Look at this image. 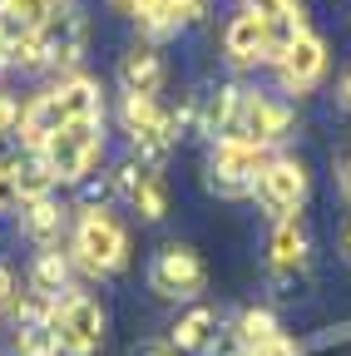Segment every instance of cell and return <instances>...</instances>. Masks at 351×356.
<instances>
[{"label":"cell","instance_id":"31","mask_svg":"<svg viewBox=\"0 0 351 356\" xmlns=\"http://www.w3.org/2000/svg\"><path fill=\"white\" fill-rule=\"evenodd\" d=\"M341 257L351 262V222H346V228H341Z\"/></svg>","mask_w":351,"mask_h":356},{"label":"cell","instance_id":"20","mask_svg":"<svg viewBox=\"0 0 351 356\" xmlns=\"http://www.w3.org/2000/svg\"><path fill=\"white\" fill-rule=\"evenodd\" d=\"M158 124H163L158 99H149V95H124V129H129V139H139V134H149V129H158Z\"/></svg>","mask_w":351,"mask_h":356},{"label":"cell","instance_id":"29","mask_svg":"<svg viewBox=\"0 0 351 356\" xmlns=\"http://www.w3.org/2000/svg\"><path fill=\"white\" fill-rule=\"evenodd\" d=\"M336 184H341V198L351 203V154H346V163H341V173H336Z\"/></svg>","mask_w":351,"mask_h":356},{"label":"cell","instance_id":"13","mask_svg":"<svg viewBox=\"0 0 351 356\" xmlns=\"http://www.w3.org/2000/svg\"><path fill=\"white\" fill-rule=\"evenodd\" d=\"M163 55L154 50V44H134V50H129L124 60H119V89L124 95H158L163 89Z\"/></svg>","mask_w":351,"mask_h":356},{"label":"cell","instance_id":"30","mask_svg":"<svg viewBox=\"0 0 351 356\" xmlns=\"http://www.w3.org/2000/svg\"><path fill=\"white\" fill-rule=\"evenodd\" d=\"M114 6H119V10H129V15H139V10H149V6H154V0H114Z\"/></svg>","mask_w":351,"mask_h":356},{"label":"cell","instance_id":"15","mask_svg":"<svg viewBox=\"0 0 351 356\" xmlns=\"http://www.w3.org/2000/svg\"><path fill=\"white\" fill-rule=\"evenodd\" d=\"M30 292L45 297V302L70 297V292H74V262H70V252H60V248L40 252L35 267H30Z\"/></svg>","mask_w":351,"mask_h":356},{"label":"cell","instance_id":"14","mask_svg":"<svg viewBox=\"0 0 351 356\" xmlns=\"http://www.w3.org/2000/svg\"><path fill=\"white\" fill-rule=\"evenodd\" d=\"M65 213H70V208H60L55 198L20 203V233H25L40 252H50V248H60V238H65Z\"/></svg>","mask_w":351,"mask_h":356},{"label":"cell","instance_id":"33","mask_svg":"<svg viewBox=\"0 0 351 356\" xmlns=\"http://www.w3.org/2000/svg\"><path fill=\"white\" fill-rule=\"evenodd\" d=\"M6 70H10V60H6V44H0V79H6Z\"/></svg>","mask_w":351,"mask_h":356},{"label":"cell","instance_id":"26","mask_svg":"<svg viewBox=\"0 0 351 356\" xmlns=\"http://www.w3.org/2000/svg\"><path fill=\"white\" fill-rule=\"evenodd\" d=\"M208 351H213V356H247V346H243V341H238L233 332H218Z\"/></svg>","mask_w":351,"mask_h":356},{"label":"cell","instance_id":"28","mask_svg":"<svg viewBox=\"0 0 351 356\" xmlns=\"http://www.w3.org/2000/svg\"><path fill=\"white\" fill-rule=\"evenodd\" d=\"M129 356H173V346L168 341H144V346H134Z\"/></svg>","mask_w":351,"mask_h":356},{"label":"cell","instance_id":"23","mask_svg":"<svg viewBox=\"0 0 351 356\" xmlns=\"http://www.w3.org/2000/svg\"><path fill=\"white\" fill-rule=\"evenodd\" d=\"M173 6V25H198L208 15V0H168Z\"/></svg>","mask_w":351,"mask_h":356},{"label":"cell","instance_id":"11","mask_svg":"<svg viewBox=\"0 0 351 356\" xmlns=\"http://www.w3.org/2000/svg\"><path fill=\"white\" fill-rule=\"evenodd\" d=\"M223 55L233 60V65H262L268 60V30H262V20H257V10H238L233 20H228V30H223Z\"/></svg>","mask_w":351,"mask_h":356},{"label":"cell","instance_id":"25","mask_svg":"<svg viewBox=\"0 0 351 356\" xmlns=\"http://www.w3.org/2000/svg\"><path fill=\"white\" fill-rule=\"evenodd\" d=\"M15 297H20V287H15V273L6 262H0V317H6V312H15Z\"/></svg>","mask_w":351,"mask_h":356},{"label":"cell","instance_id":"19","mask_svg":"<svg viewBox=\"0 0 351 356\" xmlns=\"http://www.w3.org/2000/svg\"><path fill=\"white\" fill-rule=\"evenodd\" d=\"M233 337H238V341L252 351V346L272 341V337H282V332H277V317H272L268 307H247L243 317H238V327H233Z\"/></svg>","mask_w":351,"mask_h":356},{"label":"cell","instance_id":"21","mask_svg":"<svg viewBox=\"0 0 351 356\" xmlns=\"http://www.w3.org/2000/svg\"><path fill=\"white\" fill-rule=\"evenodd\" d=\"M129 203H134V208H139V218H149V222H158V218L168 213V184H163V173H158V168H149V178H144V184H139V193H134V198H129Z\"/></svg>","mask_w":351,"mask_h":356},{"label":"cell","instance_id":"12","mask_svg":"<svg viewBox=\"0 0 351 356\" xmlns=\"http://www.w3.org/2000/svg\"><path fill=\"white\" fill-rule=\"evenodd\" d=\"M268 262L277 277H292L307 267V228H302V213H287L277 218V228L268 238Z\"/></svg>","mask_w":351,"mask_h":356},{"label":"cell","instance_id":"3","mask_svg":"<svg viewBox=\"0 0 351 356\" xmlns=\"http://www.w3.org/2000/svg\"><path fill=\"white\" fill-rule=\"evenodd\" d=\"M99 154H104V119H79L50 134L45 149H40V163L50 168L55 184H84L95 173Z\"/></svg>","mask_w":351,"mask_h":356},{"label":"cell","instance_id":"17","mask_svg":"<svg viewBox=\"0 0 351 356\" xmlns=\"http://www.w3.org/2000/svg\"><path fill=\"white\" fill-rule=\"evenodd\" d=\"M213 337H218V312H213V307H193L188 317L168 332V346H173V351H208Z\"/></svg>","mask_w":351,"mask_h":356},{"label":"cell","instance_id":"7","mask_svg":"<svg viewBox=\"0 0 351 356\" xmlns=\"http://www.w3.org/2000/svg\"><path fill=\"white\" fill-rule=\"evenodd\" d=\"M203 282H208V267H203V257H198L193 248H183V243H168V248L154 257V267H149V287H154L158 297H168V302H193V297L203 292Z\"/></svg>","mask_w":351,"mask_h":356},{"label":"cell","instance_id":"6","mask_svg":"<svg viewBox=\"0 0 351 356\" xmlns=\"http://www.w3.org/2000/svg\"><path fill=\"white\" fill-rule=\"evenodd\" d=\"M287 129H292V109H287L282 99L262 95V89H243L228 139H243V144H257V149H272L277 139H287Z\"/></svg>","mask_w":351,"mask_h":356},{"label":"cell","instance_id":"35","mask_svg":"<svg viewBox=\"0 0 351 356\" xmlns=\"http://www.w3.org/2000/svg\"><path fill=\"white\" fill-rule=\"evenodd\" d=\"M45 356H60V351H45Z\"/></svg>","mask_w":351,"mask_h":356},{"label":"cell","instance_id":"16","mask_svg":"<svg viewBox=\"0 0 351 356\" xmlns=\"http://www.w3.org/2000/svg\"><path fill=\"white\" fill-rule=\"evenodd\" d=\"M238 95L243 89L238 84H218L213 95L198 104V134H208V139H228V129H233V114H238Z\"/></svg>","mask_w":351,"mask_h":356},{"label":"cell","instance_id":"18","mask_svg":"<svg viewBox=\"0 0 351 356\" xmlns=\"http://www.w3.org/2000/svg\"><path fill=\"white\" fill-rule=\"evenodd\" d=\"M15 188H20V203L55 198V178H50L45 163H40V154H25V159H20V168H15Z\"/></svg>","mask_w":351,"mask_h":356},{"label":"cell","instance_id":"27","mask_svg":"<svg viewBox=\"0 0 351 356\" xmlns=\"http://www.w3.org/2000/svg\"><path fill=\"white\" fill-rule=\"evenodd\" d=\"M20 208V188H15V173H0V213Z\"/></svg>","mask_w":351,"mask_h":356},{"label":"cell","instance_id":"24","mask_svg":"<svg viewBox=\"0 0 351 356\" xmlns=\"http://www.w3.org/2000/svg\"><path fill=\"white\" fill-rule=\"evenodd\" d=\"M247 356H302V346H297L292 337H272V341H262V346H252Z\"/></svg>","mask_w":351,"mask_h":356},{"label":"cell","instance_id":"9","mask_svg":"<svg viewBox=\"0 0 351 356\" xmlns=\"http://www.w3.org/2000/svg\"><path fill=\"white\" fill-rule=\"evenodd\" d=\"M277 70V84H282V95H307V89H317L322 74H327V40L322 35H297L287 50L272 60Z\"/></svg>","mask_w":351,"mask_h":356},{"label":"cell","instance_id":"8","mask_svg":"<svg viewBox=\"0 0 351 356\" xmlns=\"http://www.w3.org/2000/svg\"><path fill=\"white\" fill-rule=\"evenodd\" d=\"M252 198L268 208L272 218H287L307 203V163L302 159H287V154H272V163L262 168V178L252 184Z\"/></svg>","mask_w":351,"mask_h":356},{"label":"cell","instance_id":"36","mask_svg":"<svg viewBox=\"0 0 351 356\" xmlns=\"http://www.w3.org/2000/svg\"><path fill=\"white\" fill-rule=\"evenodd\" d=\"M0 6H6V0H0Z\"/></svg>","mask_w":351,"mask_h":356},{"label":"cell","instance_id":"1","mask_svg":"<svg viewBox=\"0 0 351 356\" xmlns=\"http://www.w3.org/2000/svg\"><path fill=\"white\" fill-rule=\"evenodd\" d=\"M79 119H104V89L90 74H65L55 89H45V95H35L25 104V119H20L15 139H20L25 154H40L55 129L79 124Z\"/></svg>","mask_w":351,"mask_h":356},{"label":"cell","instance_id":"4","mask_svg":"<svg viewBox=\"0 0 351 356\" xmlns=\"http://www.w3.org/2000/svg\"><path fill=\"white\" fill-rule=\"evenodd\" d=\"M50 332L60 356H95L104 346V307L90 292H70L50 312Z\"/></svg>","mask_w":351,"mask_h":356},{"label":"cell","instance_id":"10","mask_svg":"<svg viewBox=\"0 0 351 356\" xmlns=\"http://www.w3.org/2000/svg\"><path fill=\"white\" fill-rule=\"evenodd\" d=\"M35 35H40V44H45V70H65V74H70V70L84 60V15H79L74 6L55 10Z\"/></svg>","mask_w":351,"mask_h":356},{"label":"cell","instance_id":"32","mask_svg":"<svg viewBox=\"0 0 351 356\" xmlns=\"http://www.w3.org/2000/svg\"><path fill=\"white\" fill-rule=\"evenodd\" d=\"M341 104L351 109V70H346V79H341Z\"/></svg>","mask_w":351,"mask_h":356},{"label":"cell","instance_id":"22","mask_svg":"<svg viewBox=\"0 0 351 356\" xmlns=\"http://www.w3.org/2000/svg\"><path fill=\"white\" fill-rule=\"evenodd\" d=\"M20 119H25V104L15 95H0V139H15L20 134Z\"/></svg>","mask_w":351,"mask_h":356},{"label":"cell","instance_id":"2","mask_svg":"<svg viewBox=\"0 0 351 356\" xmlns=\"http://www.w3.org/2000/svg\"><path fill=\"white\" fill-rule=\"evenodd\" d=\"M70 262L90 277H109L129 262V233L124 222L109 213V208H95V213H79L74 222V238H70Z\"/></svg>","mask_w":351,"mask_h":356},{"label":"cell","instance_id":"34","mask_svg":"<svg viewBox=\"0 0 351 356\" xmlns=\"http://www.w3.org/2000/svg\"><path fill=\"white\" fill-rule=\"evenodd\" d=\"M243 6H257V0H243Z\"/></svg>","mask_w":351,"mask_h":356},{"label":"cell","instance_id":"5","mask_svg":"<svg viewBox=\"0 0 351 356\" xmlns=\"http://www.w3.org/2000/svg\"><path fill=\"white\" fill-rule=\"evenodd\" d=\"M268 163H272V149H257L243 139H218L208 154V188L218 198H247Z\"/></svg>","mask_w":351,"mask_h":356}]
</instances>
